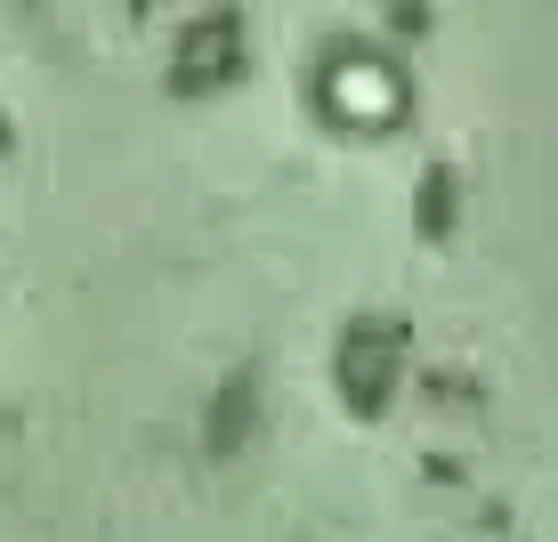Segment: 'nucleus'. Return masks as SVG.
I'll return each instance as SVG.
<instances>
[{
	"mask_svg": "<svg viewBox=\"0 0 558 542\" xmlns=\"http://www.w3.org/2000/svg\"><path fill=\"white\" fill-rule=\"evenodd\" d=\"M324 113L349 122V130H389L397 113H405V89H397V73L380 65V57L349 49V57L324 65Z\"/></svg>",
	"mask_w": 558,
	"mask_h": 542,
	"instance_id": "1",
	"label": "nucleus"
},
{
	"mask_svg": "<svg viewBox=\"0 0 558 542\" xmlns=\"http://www.w3.org/2000/svg\"><path fill=\"white\" fill-rule=\"evenodd\" d=\"M227 73H243V25L203 16L195 33H179V89H219Z\"/></svg>",
	"mask_w": 558,
	"mask_h": 542,
	"instance_id": "2",
	"label": "nucleus"
},
{
	"mask_svg": "<svg viewBox=\"0 0 558 542\" xmlns=\"http://www.w3.org/2000/svg\"><path fill=\"white\" fill-rule=\"evenodd\" d=\"M389 381H397V324H356L349 357H340V389H349V405H380Z\"/></svg>",
	"mask_w": 558,
	"mask_h": 542,
	"instance_id": "3",
	"label": "nucleus"
},
{
	"mask_svg": "<svg viewBox=\"0 0 558 542\" xmlns=\"http://www.w3.org/2000/svg\"><path fill=\"white\" fill-rule=\"evenodd\" d=\"M421 227H429V236L446 227V179H429V186H421Z\"/></svg>",
	"mask_w": 558,
	"mask_h": 542,
	"instance_id": "4",
	"label": "nucleus"
},
{
	"mask_svg": "<svg viewBox=\"0 0 558 542\" xmlns=\"http://www.w3.org/2000/svg\"><path fill=\"white\" fill-rule=\"evenodd\" d=\"M0 146H9V130H0Z\"/></svg>",
	"mask_w": 558,
	"mask_h": 542,
	"instance_id": "5",
	"label": "nucleus"
}]
</instances>
